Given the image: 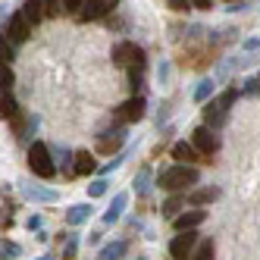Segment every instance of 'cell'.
I'll return each instance as SVG.
<instances>
[{
    "label": "cell",
    "mask_w": 260,
    "mask_h": 260,
    "mask_svg": "<svg viewBox=\"0 0 260 260\" xmlns=\"http://www.w3.org/2000/svg\"><path fill=\"white\" fill-rule=\"evenodd\" d=\"M157 82H160V85H166V82H170V63H166V60L157 66Z\"/></svg>",
    "instance_id": "836d02e7"
},
{
    "label": "cell",
    "mask_w": 260,
    "mask_h": 260,
    "mask_svg": "<svg viewBox=\"0 0 260 260\" xmlns=\"http://www.w3.org/2000/svg\"><path fill=\"white\" fill-rule=\"evenodd\" d=\"M50 154H53V163H57L63 173H69V176H72V157H76V154H72L66 144H57V147H50Z\"/></svg>",
    "instance_id": "d6986e66"
},
{
    "label": "cell",
    "mask_w": 260,
    "mask_h": 260,
    "mask_svg": "<svg viewBox=\"0 0 260 260\" xmlns=\"http://www.w3.org/2000/svg\"><path fill=\"white\" fill-rule=\"evenodd\" d=\"M28 170L38 179H53L57 176V163H53V154L44 141H35L28 147Z\"/></svg>",
    "instance_id": "3957f363"
},
{
    "label": "cell",
    "mask_w": 260,
    "mask_h": 260,
    "mask_svg": "<svg viewBox=\"0 0 260 260\" xmlns=\"http://www.w3.org/2000/svg\"><path fill=\"white\" fill-rule=\"evenodd\" d=\"M216 198H219V188H201V191L188 194V204H191V207H201V204H210Z\"/></svg>",
    "instance_id": "603a6c76"
},
{
    "label": "cell",
    "mask_w": 260,
    "mask_h": 260,
    "mask_svg": "<svg viewBox=\"0 0 260 260\" xmlns=\"http://www.w3.org/2000/svg\"><path fill=\"white\" fill-rule=\"evenodd\" d=\"M213 88H216L213 79H201L198 88H194V101H198V104H207V101L213 98Z\"/></svg>",
    "instance_id": "44dd1931"
},
{
    "label": "cell",
    "mask_w": 260,
    "mask_h": 260,
    "mask_svg": "<svg viewBox=\"0 0 260 260\" xmlns=\"http://www.w3.org/2000/svg\"><path fill=\"white\" fill-rule=\"evenodd\" d=\"M60 13H63V0H44V19H53Z\"/></svg>",
    "instance_id": "4dcf8cb0"
},
{
    "label": "cell",
    "mask_w": 260,
    "mask_h": 260,
    "mask_svg": "<svg viewBox=\"0 0 260 260\" xmlns=\"http://www.w3.org/2000/svg\"><path fill=\"white\" fill-rule=\"evenodd\" d=\"M19 13L25 16V22H28V25H38V22L44 19V0H25Z\"/></svg>",
    "instance_id": "e0dca14e"
},
{
    "label": "cell",
    "mask_w": 260,
    "mask_h": 260,
    "mask_svg": "<svg viewBox=\"0 0 260 260\" xmlns=\"http://www.w3.org/2000/svg\"><path fill=\"white\" fill-rule=\"evenodd\" d=\"M82 4H85V0H63V13H76V16H79Z\"/></svg>",
    "instance_id": "e575fe53"
},
{
    "label": "cell",
    "mask_w": 260,
    "mask_h": 260,
    "mask_svg": "<svg viewBox=\"0 0 260 260\" xmlns=\"http://www.w3.org/2000/svg\"><path fill=\"white\" fill-rule=\"evenodd\" d=\"M135 260H147V257H135Z\"/></svg>",
    "instance_id": "b9f144b4"
},
{
    "label": "cell",
    "mask_w": 260,
    "mask_h": 260,
    "mask_svg": "<svg viewBox=\"0 0 260 260\" xmlns=\"http://www.w3.org/2000/svg\"><path fill=\"white\" fill-rule=\"evenodd\" d=\"M144 85V69H128V88H132V98L141 91Z\"/></svg>",
    "instance_id": "4316f807"
},
{
    "label": "cell",
    "mask_w": 260,
    "mask_h": 260,
    "mask_svg": "<svg viewBox=\"0 0 260 260\" xmlns=\"http://www.w3.org/2000/svg\"><path fill=\"white\" fill-rule=\"evenodd\" d=\"M38 260H57V257H53V254H41Z\"/></svg>",
    "instance_id": "60d3db41"
},
{
    "label": "cell",
    "mask_w": 260,
    "mask_h": 260,
    "mask_svg": "<svg viewBox=\"0 0 260 260\" xmlns=\"http://www.w3.org/2000/svg\"><path fill=\"white\" fill-rule=\"evenodd\" d=\"M257 82H260V76H257Z\"/></svg>",
    "instance_id": "ee69618b"
},
{
    "label": "cell",
    "mask_w": 260,
    "mask_h": 260,
    "mask_svg": "<svg viewBox=\"0 0 260 260\" xmlns=\"http://www.w3.org/2000/svg\"><path fill=\"white\" fill-rule=\"evenodd\" d=\"M245 50H260V38H248L245 41Z\"/></svg>",
    "instance_id": "f35d334b"
},
{
    "label": "cell",
    "mask_w": 260,
    "mask_h": 260,
    "mask_svg": "<svg viewBox=\"0 0 260 260\" xmlns=\"http://www.w3.org/2000/svg\"><path fill=\"white\" fill-rule=\"evenodd\" d=\"M135 194L138 198L151 194V170H147V166H144V170H138V176H135Z\"/></svg>",
    "instance_id": "7402d4cb"
},
{
    "label": "cell",
    "mask_w": 260,
    "mask_h": 260,
    "mask_svg": "<svg viewBox=\"0 0 260 260\" xmlns=\"http://www.w3.org/2000/svg\"><path fill=\"white\" fill-rule=\"evenodd\" d=\"M0 116H4L7 122L19 119V104H16V98L10 94V91H0Z\"/></svg>",
    "instance_id": "2e32d148"
},
{
    "label": "cell",
    "mask_w": 260,
    "mask_h": 260,
    "mask_svg": "<svg viewBox=\"0 0 260 260\" xmlns=\"http://www.w3.org/2000/svg\"><path fill=\"white\" fill-rule=\"evenodd\" d=\"M191 260H213V241H201Z\"/></svg>",
    "instance_id": "f546056e"
},
{
    "label": "cell",
    "mask_w": 260,
    "mask_h": 260,
    "mask_svg": "<svg viewBox=\"0 0 260 260\" xmlns=\"http://www.w3.org/2000/svg\"><path fill=\"white\" fill-rule=\"evenodd\" d=\"M91 213H94L91 204H72V207L66 210V222H69V226H82V222L91 219Z\"/></svg>",
    "instance_id": "5bb4252c"
},
{
    "label": "cell",
    "mask_w": 260,
    "mask_h": 260,
    "mask_svg": "<svg viewBox=\"0 0 260 260\" xmlns=\"http://www.w3.org/2000/svg\"><path fill=\"white\" fill-rule=\"evenodd\" d=\"M19 191H22V198L31 201V204H53V201L60 198L53 188H44V185H31V182H19Z\"/></svg>",
    "instance_id": "30bf717a"
},
{
    "label": "cell",
    "mask_w": 260,
    "mask_h": 260,
    "mask_svg": "<svg viewBox=\"0 0 260 260\" xmlns=\"http://www.w3.org/2000/svg\"><path fill=\"white\" fill-rule=\"evenodd\" d=\"M13 57H16V47L0 35V66H10L13 63Z\"/></svg>",
    "instance_id": "484cf974"
},
{
    "label": "cell",
    "mask_w": 260,
    "mask_h": 260,
    "mask_svg": "<svg viewBox=\"0 0 260 260\" xmlns=\"http://www.w3.org/2000/svg\"><path fill=\"white\" fill-rule=\"evenodd\" d=\"M257 91H260V82H257V79L245 82V94H257Z\"/></svg>",
    "instance_id": "8d00e7d4"
},
{
    "label": "cell",
    "mask_w": 260,
    "mask_h": 260,
    "mask_svg": "<svg viewBox=\"0 0 260 260\" xmlns=\"http://www.w3.org/2000/svg\"><path fill=\"white\" fill-rule=\"evenodd\" d=\"M113 63L116 66H128V69H144V50L132 41H119L113 47Z\"/></svg>",
    "instance_id": "277c9868"
},
{
    "label": "cell",
    "mask_w": 260,
    "mask_h": 260,
    "mask_svg": "<svg viewBox=\"0 0 260 260\" xmlns=\"http://www.w3.org/2000/svg\"><path fill=\"white\" fill-rule=\"evenodd\" d=\"M107 179H94V182H91L88 185V191H91V198H101V194H107Z\"/></svg>",
    "instance_id": "1f68e13d"
},
{
    "label": "cell",
    "mask_w": 260,
    "mask_h": 260,
    "mask_svg": "<svg viewBox=\"0 0 260 260\" xmlns=\"http://www.w3.org/2000/svg\"><path fill=\"white\" fill-rule=\"evenodd\" d=\"M144 110H147L144 98L135 94V98H128V101L119 107V119H122V122H138V119H144Z\"/></svg>",
    "instance_id": "8fae6325"
},
{
    "label": "cell",
    "mask_w": 260,
    "mask_h": 260,
    "mask_svg": "<svg viewBox=\"0 0 260 260\" xmlns=\"http://www.w3.org/2000/svg\"><path fill=\"white\" fill-rule=\"evenodd\" d=\"M94 170H98L94 157L88 151H76V157H72V176H91Z\"/></svg>",
    "instance_id": "4fadbf2b"
},
{
    "label": "cell",
    "mask_w": 260,
    "mask_h": 260,
    "mask_svg": "<svg viewBox=\"0 0 260 260\" xmlns=\"http://www.w3.org/2000/svg\"><path fill=\"white\" fill-rule=\"evenodd\" d=\"M191 144H194V151L204 154V157H210V154L219 151V138L213 135V128H207V125H198L191 132Z\"/></svg>",
    "instance_id": "ba28073f"
},
{
    "label": "cell",
    "mask_w": 260,
    "mask_h": 260,
    "mask_svg": "<svg viewBox=\"0 0 260 260\" xmlns=\"http://www.w3.org/2000/svg\"><path fill=\"white\" fill-rule=\"evenodd\" d=\"M119 0H85L82 10H79V19L82 22H94V19H104L107 13H113L116 10Z\"/></svg>",
    "instance_id": "52a82bcc"
},
{
    "label": "cell",
    "mask_w": 260,
    "mask_h": 260,
    "mask_svg": "<svg viewBox=\"0 0 260 260\" xmlns=\"http://www.w3.org/2000/svg\"><path fill=\"white\" fill-rule=\"evenodd\" d=\"M25 226H28L31 232H41V226H44V216H41V213H35V216H28V219H25Z\"/></svg>",
    "instance_id": "d6a6232c"
},
{
    "label": "cell",
    "mask_w": 260,
    "mask_h": 260,
    "mask_svg": "<svg viewBox=\"0 0 260 260\" xmlns=\"http://www.w3.org/2000/svg\"><path fill=\"white\" fill-rule=\"evenodd\" d=\"M125 254H128V241H110V245L101 248L98 260H122Z\"/></svg>",
    "instance_id": "ac0fdd59"
},
{
    "label": "cell",
    "mask_w": 260,
    "mask_h": 260,
    "mask_svg": "<svg viewBox=\"0 0 260 260\" xmlns=\"http://www.w3.org/2000/svg\"><path fill=\"white\" fill-rule=\"evenodd\" d=\"M76 254H79V235H69L63 248V260H76Z\"/></svg>",
    "instance_id": "83f0119b"
},
{
    "label": "cell",
    "mask_w": 260,
    "mask_h": 260,
    "mask_svg": "<svg viewBox=\"0 0 260 260\" xmlns=\"http://www.w3.org/2000/svg\"><path fill=\"white\" fill-rule=\"evenodd\" d=\"M182 207H185V198H182V194H173V198L166 201L160 210H163V216H166V219H176V216L182 213Z\"/></svg>",
    "instance_id": "cb8c5ba5"
},
{
    "label": "cell",
    "mask_w": 260,
    "mask_h": 260,
    "mask_svg": "<svg viewBox=\"0 0 260 260\" xmlns=\"http://www.w3.org/2000/svg\"><path fill=\"white\" fill-rule=\"evenodd\" d=\"M235 98H238V91H235V88H226L222 94L210 98L207 104H204V125L213 128V132L226 125V122H229V110H232Z\"/></svg>",
    "instance_id": "6da1fadb"
},
{
    "label": "cell",
    "mask_w": 260,
    "mask_h": 260,
    "mask_svg": "<svg viewBox=\"0 0 260 260\" xmlns=\"http://www.w3.org/2000/svg\"><path fill=\"white\" fill-rule=\"evenodd\" d=\"M125 204H128V194H116L113 201H110V210L104 213V226H116L122 210H125Z\"/></svg>",
    "instance_id": "9a60e30c"
},
{
    "label": "cell",
    "mask_w": 260,
    "mask_h": 260,
    "mask_svg": "<svg viewBox=\"0 0 260 260\" xmlns=\"http://www.w3.org/2000/svg\"><path fill=\"white\" fill-rule=\"evenodd\" d=\"M122 144H125V128H122V125L107 128V132L98 135V151H101V154H116Z\"/></svg>",
    "instance_id": "9c48e42d"
},
{
    "label": "cell",
    "mask_w": 260,
    "mask_h": 260,
    "mask_svg": "<svg viewBox=\"0 0 260 260\" xmlns=\"http://www.w3.org/2000/svg\"><path fill=\"white\" fill-rule=\"evenodd\" d=\"M191 4H194V10H210L213 0H191Z\"/></svg>",
    "instance_id": "ab89813d"
},
{
    "label": "cell",
    "mask_w": 260,
    "mask_h": 260,
    "mask_svg": "<svg viewBox=\"0 0 260 260\" xmlns=\"http://www.w3.org/2000/svg\"><path fill=\"white\" fill-rule=\"evenodd\" d=\"M245 10H248L245 0H238V4H229V13H245Z\"/></svg>",
    "instance_id": "74e56055"
},
{
    "label": "cell",
    "mask_w": 260,
    "mask_h": 260,
    "mask_svg": "<svg viewBox=\"0 0 260 260\" xmlns=\"http://www.w3.org/2000/svg\"><path fill=\"white\" fill-rule=\"evenodd\" d=\"M22 254L19 241H10V238H0V260H16Z\"/></svg>",
    "instance_id": "d4e9b609"
},
{
    "label": "cell",
    "mask_w": 260,
    "mask_h": 260,
    "mask_svg": "<svg viewBox=\"0 0 260 260\" xmlns=\"http://www.w3.org/2000/svg\"><path fill=\"white\" fill-rule=\"evenodd\" d=\"M194 248H198V232H194V229L179 232V235L170 241V257H173V260H191V257H194Z\"/></svg>",
    "instance_id": "8992f818"
},
{
    "label": "cell",
    "mask_w": 260,
    "mask_h": 260,
    "mask_svg": "<svg viewBox=\"0 0 260 260\" xmlns=\"http://www.w3.org/2000/svg\"><path fill=\"white\" fill-rule=\"evenodd\" d=\"M204 219H207V213H204V210H182L173 219V226H176V232H188V229H198Z\"/></svg>",
    "instance_id": "7c38bea8"
},
{
    "label": "cell",
    "mask_w": 260,
    "mask_h": 260,
    "mask_svg": "<svg viewBox=\"0 0 260 260\" xmlns=\"http://www.w3.org/2000/svg\"><path fill=\"white\" fill-rule=\"evenodd\" d=\"M173 160H182L185 166H191V163L198 160L194 144H188V141H176V144H173Z\"/></svg>",
    "instance_id": "ffe728a7"
},
{
    "label": "cell",
    "mask_w": 260,
    "mask_h": 260,
    "mask_svg": "<svg viewBox=\"0 0 260 260\" xmlns=\"http://www.w3.org/2000/svg\"><path fill=\"white\" fill-rule=\"evenodd\" d=\"M188 4H191V0H170V7L176 13H185V10H188Z\"/></svg>",
    "instance_id": "d590c367"
},
{
    "label": "cell",
    "mask_w": 260,
    "mask_h": 260,
    "mask_svg": "<svg viewBox=\"0 0 260 260\" xmlns=\"http://www.w3.org/2000/svg\"><path fill=\"white\" fill-rule=\"evenodd\" d=\"M13 82H16L13 66H0V91H10V88H13Z\"/></svg>",
    "instance_id": "f1b7e54d"
},
{
    "label": "cell",
    "mask_w": 260,
    "mask_h": 260,
    "mask_svg": "<svg viewBox=\"0 0 260 260\" xmlns=\"http://www.w3.org/2000/svg\"><path fill=\"white\" fill-rule=\"evenodd\" d=\"M229 4H238V0H229Z\"/></svg>",
    "instance_id": "7bdbcfd3"
},
{
    "label": "cell",
    "mask_w": 260,
    "mask_h": 260,
    "mask_svg": "<svg viewBox=\"0 0 260 260\" xmlns=\"http://www.w3.org/2000/svg\"><path fill=\"white\" fill-rule=\"evenodd\" d=\"M198 182H201V173L194 170V166H185V163H176V166H170V170H163L160 179H157V185L163 191H170V194H179V191L191 188V185H198Z\"/></svg>",
    "instance_id": "7a4b0ae2"
},
{
    "label": "cell",
    "mask_w": 260,
    "mask_h": 260,
    "mask_svg": "<svg viewBox=\"0 0 260 260\" xmlns=\"http://www.w3.org/2000/svg\"><path fill=\"white\" fill-rule=\"evenodd\" d=\"M28 35H31V25L25 22V16H22V13H13L10 19H7V25H4V38H7L13 47H19V44L28 41Z\"/></svg>",
    "instance_id": "5b68a950"
}]
</instances>
